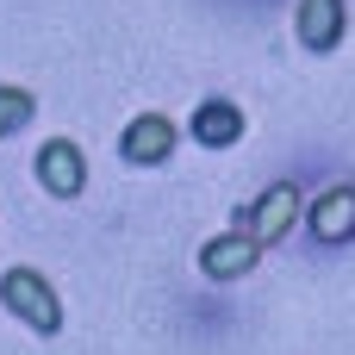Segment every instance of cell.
<instances>
[{
    "instance_id": "5",
    "label": "cell",
    "mask_w": 355,
    "mask_h": 355,
    "mask_svg": "<svg viewBox=\"0 0 355 355\" xmlns=\"http://www.w3.org/2000/svg\"><path fill=\"white\" fill-rule=\"evenodd\" d=\"M237 131H243V112H237L231 100H206V106L193 112V137H200V144H231Z\"/></svg>"
},
{
    "instance_id": "7",
    "label": "cell",
    "mask_w": 355,
    "mask_h": 355,
    "mask_svg": "<svg viewBox=\"0 0 355 355\" xmlns=\"http://www.w3.org/2000/svg\"><path fill=\"white\" fill-rule=\"evenodd\" d=\"M200 262H206V275H237L256 262V237H218V243H206Z\"/></svg>"
},
{
    "instance_id": "3",
    "label": "cell",
    "mask_w": 355,
    "mask_h": 355,
    "mask_svg": "<svg viewBox=\"0 0 355 355\" xmlns=\"http://www.w3.org/2000/svg\"><path fill=\"white\" fill-rule=\"evenodd\" d=\"M168 144H175V125H168L162 112H144V119L125 125V156H131V162H162Z\"/></svg>"
},
{
    "instance_id": "6",
    "label": "cell",
    "mask_w": 355,
    "mask_h": 355,
    "mask_svg": "<svg viewBox=\"0 0 355 355\" xmlns=\"http://www.w3.org/2000/svg\"><path fill=\"white\" fill-rule=\"evenodd\" d=\"M293 212H300V193H293V187H275V193H262L256 218H243V225H250V237H281Z\"/></svg>"
},
{
    "instance_id": "8",
    "label": "cell",
    "mask_w": 355,
    "mask_h": 355,
    "mask_svg": "<svg viewBox=\"0 0 355 355\" xmlns=\"http://www.w3.org/2000/svg\"><path fill=\"white\" fill-rule=\"evenodd\" d=\"M312 225H318L324 237H343V231L355 225V193H349V187H331V193L312 206Z\"/></svg>"
},
{
    "instance_id": "2",
    "label": "cell",
    "mask_w": 355,
    "mask_h": 355,
    "mask_svg": "<svg viewBox=\"0 0 355 355\" xmlns=\"http://www.w3.org/2000/svg\"><path fill=\"white\" fill-rule=\"evenodd\" d=\"M293 31L306 50H331L337 31H343V0H300L293 6Z\"/></svg>"
},
{
    "instance_id": "9",
    "label": "cell",
    "mask_w": 355,
    "mask_h": 355,
    "mask_svg": "<svg viewBox=\"0 0 355 355\" xmlns=\"http://www.w3.org/2000/svg\"><path fill=\"white\" fill-rule=\"evenodd\" d=\"M31 119V94L25 87H0V131H19Z\"/></svg>"
},
{
    "instance_id": "1",
    "label": "cell",
    "mask_w": 355,
    "mask_h": 355,
    "mask_svg": "<svg viewBox=\"0 0 355 355\" xmlns=\"http://www.w3.org/2000/svg\"><path fill=\"white\" fill-rule=\"evenodd\" d=\"M0 293H6V300H12V312H25L37 331H56V300H50V287H44L31 268H12Z\"/></svg>"
},
{
    "instance_id": "4",
    "label": "cell",
    "mask_w": 355,
    "mask_h": 355,
    "mask_svg": "<svg viewBox=\"0 0 355 355\" xmlns=\"http://www.w3.org/2000/svg\"><path fill=\"white\" fill-rule=\"evenodd\" d=\"M37 181L50 187V193H81V150L75 144H44L37 150Z\"/></svg>"
}]
</instances>
